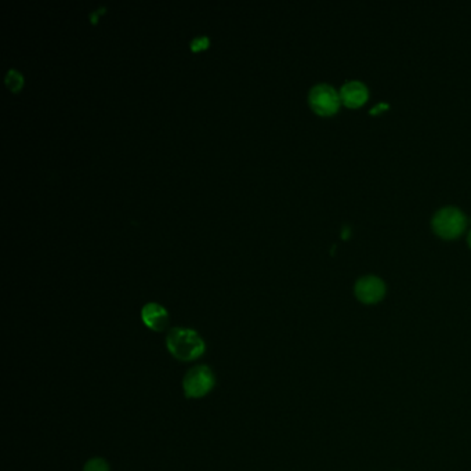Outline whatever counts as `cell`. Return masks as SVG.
Here are the masks:
<instances>
[{"instance_id": "9c48e42d", "label": "cell", "mask_w": 471, "mask_h": 471, "mask_svg": "<svg viewBox=\"0 0 471 471\" xmlns=\"http://www.w3.org/2000/svg\"><path fill=\"white\" fill-rule=\"evenodd\" d=\"M83 471H110V466L104 459L94 458L85 465Z\"/></svg>"}, {"instance_id": "52a82bcc", "label": "cell", "mask_w": 471, "mask_h": 471, "mask_svg": "<svg viewBox=\"0 0 471 471\" xmlns=\"http://www.w3.org/2000/svg\"><path fill=\"white\" fill-rule=\"evenodd\" d=\"M367 88L359 81H349L340 89V100L350 108L362 106L367 100Z\"/></svg>"}, {"instance_id": "277c9868", "label": "cell", "mask_w": 471, "mask_h": 471, "mask_svg": "<svg viewBox=\"0 0 471 471\" xmlns=\"http://www.w3.org/2000/svg\"><path fill=\"white\" fill-rule=\"evenodd\" d=\"M340 93L328 83H318L308 93L311 108L320 115H332L340 107Z\"/></svg>"}, {"instance_id": "5b68a950", "label": "cell", "mask_w": 471, "mask_h": 471, "mask_svg": "<svg viewBox=\"0 0 471 471\" xmlns=\"http://www.w3.org/2000/svg\"><path fill=\"white\" fill-rule=\"evenodd\" d=\"M355 296L365 304H374L386 295L384 282L376 275H365L355 282Z\"/></svg>"}, {"instance_id": "8fae6325", "label": "cell", "mask_w": 471, "mask_h": 471, "mask_svg": "<svg viewBox=\"0 0 471 471\" xmlns=\"http://www.w3.org/2000/svg\"><path fill=\"white\" fill-rule=\"evenodd\" d=\"M469 245H470V246H471V231H470V234H469Z\"/></svg>"}, {"instance_id": "7a4b0ae2", "label": "cell", "mask_w": 471, "mask_h": 471, "mask_svg": "<svg viewBox=\"0 0 471 471\" xmlns=\"http://www.w3.org/2000/svg\"><path fill=\"white\" fill-rule=\"evenodd\" d=\"M468 219L465 213L455 206H445L437 210L433 217V229L438 236L455 238L466 229Z\"/></svg>"}, {"instance_id": "6da1fadb", "label": "cell", "mask_w": 471, "mask_h": 471, "mask_svg": "<svg viewBox=\"0 0 471 471\" xmlns=\"http://www.w3.org/2000/svg\"><path fill=\"white\" fill-rule=\"evenodd\" d=\"M166 346L170 354L180 361H194L202 356L206 350L201 335L185 328H173L167 333Z\"/></svg>"}, {"instance_id": "8992f818", "label": "cell", "mask_w": 471, "mask_h": 471, "mask_svg": "<svg viewBox=\"0 0 471 471\" xmlns=\"http://www.w3.org/2000/svg\"><path fill=\"white\" fill-rule=\"evenodd\" d=\"M141 320L149 329L162 332L169 324V313L158 303H148L141 308Z\"/></svg>"}, {"instance_id": "30bf717a", "label": "cell", "mask_w": 471, "mask_h": 471, "mask_svg": "<svg viewBox=\"0 0 471 471\" xmlns=\"http://www.w3.org/2000/svg\"><path fill=\"white\" fill-rule=\"evenodd\" d=\"M208 44H209V38L205 36V35H201V36L194 38V40L191 42V49L194 51H198V50L205 49Z\"/></svg>"}, {"instance_id": "ba28073f", "label": "cell", "mask_w": 471, "mask_h": 471, "mask_svg": "<svg viewBox=\"0 0 471 471\" xmlns=\"http://www.w3.org/2000/svg\"><path fill=\"white\" fill-rule=\"evenodd\" d=\"M6 83L10 88V90L17 92L22 86L24 78H22V75L17 69H8V72L6 75Z\"/></svg>"}, {"instance_id": "3957f363", "label": "cell", "mask_w": 471, "mask_h": 471, "mask_svg": "<svg viewBox=\"0 0 471 471\" xmlns=\"http://www.w3.org/2000/svg\"><path fill=\"white\" fill-rule=\"evenodd\" d=\"M215 374L206 365H198L188 370L183 380V388L188 398H201L215 387Z\"/></svg>"}]
</instances>
